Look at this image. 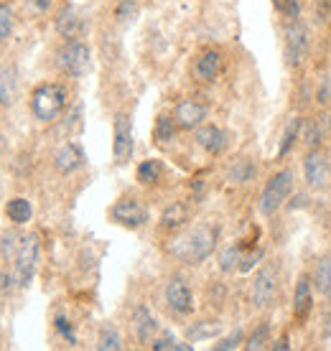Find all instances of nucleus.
Masks as SVG:
<instances>
[{"label": "nucleus", "instance_id": "39", "mask_svg": "<svg viewBox=\"0 0 331 351\" xmlns=\"http://www.w3.org/2000/svg\"><path fill=\"white\" fill-rule=\"evenodd\" d=\"M258 260H260V250H253V252H247V255L242 257V265H240V272H250L258 265Z\"/></svg>", "mask_w": 331, "mask_h": 351}, {"label": "nucleus", "instance_id": "2", "mask_svg": "<svg viewBox=\"0 0 331 351\" xmlns=\"http://www.w3.org/2000/svg\"><path fill=\"white\" fill-rule=\"evenodd\" d=\"M64 107H67V89L56 82L38 84L31 95V112L41 123H54Z\"/></svg>", "mask_w": 331, "mask_h": 351}, {"label": "nucleus", "instance_id": "41", "mask_svg": "<svg viewBox=\"0 0 331 351\" xmlns=\"http://www.w3.org/2000/svg\"><path fill=\"white\" fill-rule=\"evenodd\" d=\"M174 349H179V351H192L194 346H192V343H181V341H176V346H174Z\"/></svg>", "mask_w": 331, "mask_h": 351}, {"label": "nucleus", "instance_id": "24", "mask_svg": "<svg viewBox=\"0 0 331 351\" xmlns=\"http://www.w3.org/2000/svg\"><path fill=\"white\" fill-rule=\"evenodd\" d=\"M219 334H222V324L219 321H199V324L186 328L189 341H207V339H214Z\"/></svg>", "mask_w": 331, "mask_h": 351}, {"label": "nucleus", "instance_id": "15", "mask_svg": "<svg viewBox=\"0 0 331 351\" xmlns=\"http://www.w3.org/2000/svg\"><path fill=\"white\" fill-rule=\"evenodd\" d=\"M311 311H314L311 280H308V275H301V278H298V285H296V293H293V316H296L298 324H304Z\"/></svg>", "mask_w": 331, "mask_h": 351}, {"label": "nucleus", "instance_id": "5", "mask_svg": "<svg viewBox=\"0 0 331 351\" xmlns=\"http://www.w3.org/2000/svg\"><path fill=\"white\" fill-rule=\"evenodd\" d=\"M283 56L286 64L298 69L308 56V28L301 21H288L283 28Z\"/></svg>", "mask_w": 331, "mask_h": 351}, {"label": "nucleus", "instance_id": "34", "mask_svg": "<svg viewBox=\"0 0 331 351\" xmlns=\"http://www.w3.org/2000/svg\"><path fill=\"white\" fill-rule=\"evenodd\" d=\"M135 16H138V3H135V0H120V3H117L115 18H117L120 23H128V21H133Z\"/></svg>", "mask_w": 331, "mask_h": 351}, {"label": "nucleus", "instance_id": "42", "mask_svg": "<svg viewBox=\"0 0 331 351\" xmlns=\"http://www.w3.org/2000/svg\"><path fill=\"white\" fill-rule=\"evenodd\" d=\"M0 158H3V141H0Z\"/></svg>", "mask_w": 331, "mask_h": 351}, {"label": "nucleus", "instance_id": "28", "mask_svg": "<svg viewBox=\"0 0 331 351\" xmlns=\"http://www.w3.org/2000/svg\"><path fill=\"white\" fill-rule=\"evenodd\" d=\"M253 176H255V166L247 158H240L237 163L229 166V171H227V178H229L232 184H247V181H253Z\"/></svg>", "mask_w": 331, "mask_h": 351}, {"label": "nucleus", "instance_id": "22", "mask_svg": "<svg viewBox=\"0 0 331 351\" xmlns=\"http://www.w3.org/2000/svg\"><path fill=\"white\" fill-rule=\"evenodd\" d=\"M304 117H290L286 125V132H283V141H280V148H278V158H286L288 153L293 150V145L298 143V138L304 135Z\"/></svg>", "mask_w": 331, "mask_h": 351}, {"label": "nucleus", "instance_id": "3", "mask_svg": "<svg viewBox=\"0 0 331 351\" xmlns=\"http://www.w3.org/2000/svg\"><path fill=\"white\" fill-rule=\"evenodd\" d=\"M38 237L36 234H26L21 237V247H18L16 257H13V278H16L18 288H28L36 275V265H38Z\"/></svg>", "mask_w": 331, "mask_h": 351}, {"label": "nucleus", "instance_id": "7", "mask_svg": "<svg viewBox=\"0 0 331 351\" xmlns=\"http://www.w3.org/2000/svg\"><path fill=\"white\" fill-rule=\"evenodd\" d=\"M110 217H113L115 224H120V227H128V229H140L146 227L150 219L148 209H146V204L140 202V199H120V202L115 204L113 209H110Z\"/></svg>", "mask_w": 331, "mask_h": 351}, {"label": "nucleus", "instance_id": "33", "mask_svg": "<svg viewBox=\"0 0 331 351\" xmlns=\"http://www.w3.org/2000/svg\"><path fill=\"white\" fill-rule=\"evenodd\" d=\"M242 343H244L242 328H235L229 336H225V339H219V341L214 343V351H232V349H240Z\"/></svg>", "mask_w": 331, "mask_h": 351}, {"label": "nucleus", "instance_id": "4", "mask_svg": "<svg viewBox=\"0 0 331 351\" xmlns=\"http://www.w3.org/2000/svg\"><path fill=\"white\" fill-rule=\"evenodd\" d=\"M290 191H293V171H288L286 168V171L273 173L260 193V214H265V217L275 214V211L286 204Z\"/></svg>", "mask_w": 331, "mask_h": 351}, {"label": "nucleus", "instance_id": "14", "mask_svg": "<svg viewBox=\"0 0 331 351\" xmlns=\"http://www.w3.org/2000/svg\"><path fill=\"white\" fill-rule=\"evenodd\" d=\"M84 150L79 148L77 143H64L59 150H56V156H54V166L59 171L61 176H69L74 171L84 166Z\"/></svg>", "mask_w": 331, "mask_h": 351}, {"label": "nucleus", "instance_id": "40", "mask_svg": "<svg viewBox=\"0 0 331 351\" xmlns=\"http://www.w3.org/2000/svg\"><path fill=\"white\" fill-rule=\"evenodd\" d=\"M271 349H275V351H286V349H290V346H288V339H286V336H283V339H280V341H275V343H273Z\"/></svg>", "mask_w": 331, "mask_h": 351}, {"label": "nucleus", "instance_id": "26", "mask_svg": "<svg viewBox=\"0 0 331 351\" xmlns=\"http://www.w3.org/2000/svg\"><path fill=\"white\" fill-rule=\"evenodd\" d=\"M242 247L240 245H229L222 250V255H219V270L222 272H232V270H240V265H242Z\"/></svg>", "mask_w": 331, "mask_h": 351}, {"label": "nucleus", "instance_id": "21", "mask_svg": "<svg viewBox=\"0 0 331 351\" xmlns=\"http://www.w3.org/2000/svg\"><path fill=\"white\" fill-rule=\"evenodd\" d=\"M56 31H59L67 41H74V38H79V34H82V18L71 8H64L59 13V18H56Z\"/></svg>", "mask_w": 331, "mask_h": 351}, {"label": "nucleus", "instance_id": "12", "mask_svg": "<svg viewBox=\"0 0 331 351\" xmlns=\"http://www.w3.org/2000/svg\"><path fill=\"white\" fill-rule=\"evenodd\" d=\"M174 120L181 130H196L207 120V107L196 99H181L174 110Z\"/></svg>", "mask_w": 331, "mask_h": 351}, {"label": "nucleus", "instance_id": "19", "mask_svg": "<svg viewBox=\"0 0 331 351\" xmlns=\"http://www.w3.org/2000/svg\"><path fill=\"white\" fill-rule=\"evenodd\" d=\"M18 97V74L13 66H3L0 69V105L10 107Z\"/></svg>", "mask_w": 331, "mask_h": 351}, {"label": "nucleus", "instance_id": "31", "mask_svg": "<svg viewBox=\"0 0 331 351\" xmlns=\"http://www.w3.org/2000/svg\"><path fill=\"white\" fill-rule=\"evenodd\" d=\"M268 341H271V326L260 324L253 334H250V339L244 341V349H247V351H260V349H265V346H268Z\"/></svg>", "mask_w": 331, "mask_h": 351}, {"label": "nucleus", "instance_id": "13", "mask_svg": "<svg viewBox=\"0 0 331 351\" xmlns=\"http://www.w3.org/2000/svg\"><path fill=\"white\" fill-rule=\"evenodd\" d=\"M130 324H133V334H135V339H138L140 343H150V341H153V336L158 334L156 316H153V313H150L146 306H135V308H133Z\"/></svg>", "mask_w": 331, "mask_h": 351}, {"label": "nucleus", "instance_id": "27", "mask_svg": "<svg viewBox=\"0 0 331 351\" xmlns=\"http://www.w3.org/2000/svg\"><path fill=\"white\" fill-rule=\"evenodd\" d=\"M176 130H179V125H176L174 117H168V114H161L153 125V138L158 143H171L176 138Z\"/></svg>", "mask_w": 331, "mask_h": 351}, {"label": "nucleus", "instance_id": "18", "mask_svg": "<svg viewBox=\"0 0 331 351\" xmlns=\"http://www.w3.org/2000/svg\"><path fill=\"white\" fill-rule=\"evenodd\" d=\"M219 71H222V53L219 51H204L199 59H196V66H194V74H196V80H201V82L217 80Z\"/></svg>", "mask_w": 331, "mask_h": 351}, {"label": "nucleus", "instance_id": "38", "mask_svg": "<svg viewBox=\"0 0 331 351\" xmlns=\"http://www.w3.org/2000/svg\"><path fill=\"white\" fill-rule=\"evenodd\" d=\"M54 326H56V331H59L64 339L69 343H77V336H74V331H71V326H69V321L64 316H56V321H54Z\"/></svg>", "mask_w": 331, "mask_h": 351}, {"label": "nucleus", "instance_id": "30", "mask_svg": "<svg viewBox=\"0 0 331 351\" xmlns=\"http://www.w3.org/2000/svg\"><path fill=\"white\" fill-rule=\"evenodd\" d=\"M16 28V13L8 3H0V44H5Z\"/></svg>", "mask_w": 331, "mask_h": 351}, {"label": "nucleus", "instance_id": "20", "mask_svg": "<svg viewBox=\"0 0 331 351\" xmlns=\"http://www.w3.org/2000/svg\"><path fill=\"white\" fill-rule=\"evenodd\" d=\"M5 217H8L16 227H21V224H28V221H31V217H34V206H31V202H28V199H23V196H16V199H10V202L5 204Z\"/></svg>", "mask_w": 331, "mask_h": 351}, {"label": "nucleus", "instance_id": "25", "mask_svg": "<svg viewBox=\"0 0 331 351\" xmlns=\"http://www.w3.org/2000/svg\"><path fill=\"white\" fill-rule=\"evenodd\" d=\"M161 178H163V163L161 160L150 158V160H143L138 166V181L143 186H156Z\"/></svg>", "mask_w": 331, "mask_h": 351}, {"label": "nucleus", "instance_id": "29", "mask_svg": "<svg viewBox=\"0 0 331 351\" xmlns=\"http://www.w3.org/2000/svg\"><path fill=\"white\" fill-rule=\"evenodd\" d=\"M97 349L100 351H120L122 349V339L117 334V328L113 324H105L102 331H100V341H97Z\"/></svg>", "mask_w": 331, "mask_h": 351}, {"label": "nucleus", "instance_id": "17", "mask_svg": "<svg viewBox=\"0 0 331 351\" xmlns=\"http://www.w3.org/2000/svg\"><path fill=\"white\" fill-rule=\"evenodd\" d=\"M189 219H192V209H189V204L174 202L161 211V229H166V232H179L181 227L189 224Z\"/></svg>", "mask_w": 331, "mask_h": 351}, {"label": "nucleus", "instance_id": "11", "mask_svg": "<svg viewBox=\"0 0 331 351\" xmlns=\"http://www.w3.org/2000/svg\"><path fill=\"white\" fill-rule=\"evenodd\" d=\"M166 303L176 316H189L194 311V295L192 288L186 285L183 278H171L166 282Z\"/></svg>", "mask_w": 331, "mask_h": 351}, {"label": "nucleus", "instance_id": "10", "mask_svg": "<svg viewBox=\"0 0 331 351\" xmlns=\"http://www.w3.org/2000/svg\"><path fill=\"white\" fill-rule=\"evenodd\" d=\"M113 156L115 163H128L133 156V120L130 114L120 112L113 125Z\"/></svg>", "mask_w": 331, "mask_h": 351}, {"label": "nucleus", "instance_id": "43", "mask_svg": "<svg viewBox=\"0 0 331 351\" xmlns=\"http://www.w3.org/2000/svg\"><path fill=\"white\" fill-rule=\"evenodd\" d=\"M329 3H331V0H329Z\"/></svg>", "mask_w": 331, "mask_h": 351}, {"label": "nucleus", "instance_id": "23", "mask_svg": "<svg viewBox=\"0 0 331 351\" xmlns=\"http://www.w3.org/2000/svg\"><path fill=\"white\" fill-rule=\"evenodd\" d=\"M314 285L323 298L331 300V257H321L314 267Z\"/></svg>", "mask_w": 331, "mask_h": 351}, {"label": "nucleus", "instance_id": "8", "mask_svg": "<svg viewBox=\"0 0 331 351\" xmlns=\"http://www.w3.org/2000/svg\"><path fill=\"white\" fill-rule=\"evenodd\" d=\"M304 176H306V184L311 186V189H316V191H323V189L331 186V163L321 148L308 150V156L304 160Z\"/></svg>", "mask_w": 331, "mask_h": 351}, {"label": "nucleus", "instance_id": "35", "mask_svg": "<svg viewBox=\"0 0 331 351\" xmlns=\"http://www.w3.org/2000/svg\"><path fill=\"white\" fill-rule=\"evenodd\" d=\"M278 10L288 21H298L301 18V0H275Z\"/></svg>", "mask_w": 331, "mask_h": 351}, {"label": "nucleus", "instance_id": "36", "mask_svg": "<svg viewBox=\"0 0 331 351\" xmlns=\"http://www.w3.org/2000/svg\"><path fill=\"white\" fill-rule=\"evenodd\" d=\"M18 247H21V237H18L16 232H5V234H3V255L16 257Z\"/></svg>", "mask_w": 331, "mask_h": 351}, {"label": "nucleus", "instance_id": "16", "mask_svg": "<svg viewBox=\"0 0 331 351\" xmlns=\"http://www.w3.org/2000/svg\"><path fill=\"white\" fill-rule=\"evenodd\" d=\"M196 143L207 153L217 156V153H222L227 148V132L222 128H217V125H199L196 128Z\"/></svg>", "mask_w": 331, "mask_h": 351}, {"label": "nucleus", "instance_id": "37", "mask_svg": "<svg viewBox=\"0 0 331 351\" xmlns=\"http://www.w3.org/2000/svg\"><path fill=\"white\" fill-rule=\"evenodd\" d=\"M174 346H176V336L171 334V331H166V334H161L158 339H153V341H150V349H156V351L174 349Z\"/></svg>", "mask_w": 331, "mask_h": 351}, {"label": "nucleus", "instance_id": "9", "mask_svg": "<svg viewBox=\"0 0 331 351\" xmlns=\"http://www.w3.org/2000/svg\"><path fill=\"white\" fill-rule=\"evenodd\" d=\"M250 298L255 308H268L278 298V275L273 267H260L250 285Z\"/></svg>", "mask_w": 331, "mask_h": 351}, {"label": "nucleus", "instance_id": "1", "mask_svg": "<svg viewBox=\"0 0 331 351\" xmlns=\"http://www.w3.org/2000/svg\"><path fill=\"white\" fill-rule=\"evenodd\" d=\"M217 239H219L217 227H212V224H196L194 229H189L186 234H181V237L176 239L174 255L179 260H183V263L199 265L217 250Z\"/></svg>", "mask_w": 331, "mask_h": 351}, {"label": "nucleus", "instance_id": "32", "mask_svg": "<svg viewBox=\"0 0 331 351\" xmlns=\"http://www.w3.org/2000/svg\"><path fill=\"white\" fill-rule=\"evenodd\" d=\"M304 141L308 148H321L323 143V130H321V120L316 117V120H308L304 123Z\"/></svg>", "mask_w": 331, "mask_h": 351}, {"label": "nucleus", "instance_id": "6", "mask_svg": "<svg viewBox=\"0 0 331 351\" xmlns=\"http://www.w3.org/2000/svg\"><path fill=\"white\" fill-rule=\"evenodd\" d=\"M59 69L67 77H71V80L84 77L92 69V51H89V46L82 44V41H69L59 51Z\"/></svg>", "mask_w": 331, "mask_h": 351}]
</instances>
